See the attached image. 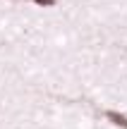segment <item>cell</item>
Segmentation results:
<instances>
[{
  "instance_id": "7a4b0ae2",
  "label": "cell",
  "mask_w": 127,
  "mask_h": 129,
  "mask_svg": "<svg viewBox=\"0 0 127 129\" xmlns=\"http://www.w3.org/2000/svg\"><path fill=\"white\" fill-rule=\"evenodd\" d=\"M34 5H38V7H55V0H34Z\"/></svg>"
},
{
  "instance_id": "6da1fadb",
  "label": "cell",
  "mask_w": 127,
  "mask_h": 129,
  "mask_svg": "<svg viewBox=\"0 0 127 129\" xmlns=\"http://www.w3.org/2000/svg\"><path fill=\"white\" fill-rule=\"evenodd\" d=\"M106 120H108L110 124H115V127L127 129V115H122V112H118V110H106Z\"/></svg>"
}]
</instances>
